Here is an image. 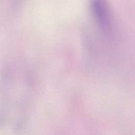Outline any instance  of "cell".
I'll return each instance as SVG.
<instances>
[{"mask_svg":"<svg viewBox=\"0 0 135 135\" xmlns=\"http://www.w3.org/2000/svg\"><path fill=\"white\" fill-rule=\"evenodd\" d=\"M91 7L99 25L103 29H108L110 24V17L106 1L105 0H91Z\"/></svg>","mask_w":135,"mask_h":135,"instance_id":"obj_1","label":"cell"},{"mask_svg":"<svg viewBox=\"0 0 135 135\" xmlns=\"http://www.w3.org/2000/svg\"><path fill=\"white\" fill-rule=\"evenodd\" d=\"M1 1H2V0H0V3H1Z\"/></svg>","mask_w":135,"mask_h":135,"instance_id":"obj_2","label":"cell"}]
</instances>
